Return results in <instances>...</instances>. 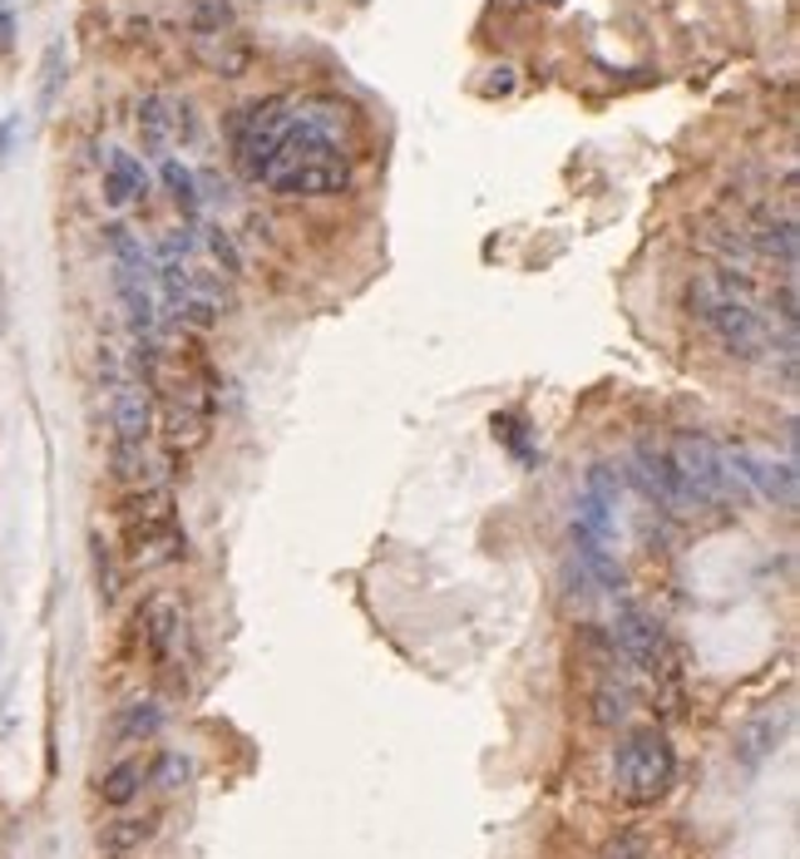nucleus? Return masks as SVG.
<instances>
[{
  "instance_id": "obj_25",
  "label": "nucleus",
  "mask_w": 800,
  "mask_h": 859,
  "mask_svg": "<svg viewBox=\"0 0 800 859\" xmlns=\"http://www.w3.org/2000/svg\"><path fill=\"white\" fill-rule=\"evenodd\" d=\"M583 494H593V500H603V504L618 509V494H623V484H618V474L608 470V464H593V470H588V490Z\"/></svg>"
},
{
  "instance_id": "obj_11",
  "label": "nucleus",
  "mask_w": 800,
  "mask_h": 859,
  "mask_svg": "<svg viewBox=\"0 0 800 859\" xmlns=\"http://www.w3.org/2000/svg\"><path fill=\"white\" fill-rule=\"evenodd\" d=\"M139 632H144V652H149V662H173L178 642H183V612H178L173 598H164V593H154L149 603L139 608Z\"/></svg>"
},
{
  "instance_id": "obj_26",
  "label": "nucleus",
  "mask_w": 800,
  "mask_h": 859,
  "mask_svg": "<svg viewBox=\"0 0 800 859\" xmlns=\"http://www.w3.org/2000/svg\"><path fill=\"white\" fill-rule=\"evenodd\" d=\"M15 45V10H10V0H0V55Z\"/></svg>"
},
{
  "instance_id": "obj_4",
  "label": "nucleus",
  "mask_w": 800,
  "mask_h": 859,
  "mask_svg": "<svg viewBox=\"0 0 800 859\" xmlns=\"http://www.w3.org/2000/svg\"><path fill=\"white\" fill-rule=\"evenodd\" d=\"M677 781V751L657 726H638L618 741L613 786L628 805H657Z\"/></svg>"
},
{
  "instance_id": "obj_1",
  "label": "nucleus",
  "mask_w": 800,
  "mask_h": 859,
  "mask_svg": "<svg viewBox=\"0 0 800 859\" xmlns=\"http://www.w3.org/2000/svg\"><path fill=\"white\" fill-rule=\"evenodd\" d=\"M687 306H692V316L702 322V332H707L726 356L761 360L766 352H771L776 326L761 316L756 296L731 292L717 272H697V277L687 282Z\"/></svg>"
},
{
  "instance_id": "obj_20",
  "label": "nucleus",
  "mask_w": 800,
  "mask_h": 859,
  "mask_svg": "<svg viewBox=\"0 0 800 859\" xmlns=\"http://www.w3.org/2000/svg\"><path fill=\"white\" fill-rule=\"evenodd\" d=\"M233 25H238L233 0H193V10H188V30L198 35V45L233 35Z\"/></svg>"
},
{
  "instance_id": "obj_10",
  "label": "nucleus",
  "mask_w": 800,
  "mask_h": 859,
  "mask_svg": "<svg viewBox=\"0 0 800 859\" xmlns=\"http://www.w3.org/2000/svg\"><path fill=\"white\" fill-rule=\"evenodd\" d=\"M154 193V174L129 154V148H109L104 158V203L109 208H139Z\"/></svg>"
},
{
  "instance_id": "obj_2",
  "label": "nucleus",
  "mask_w": 800,
  "mask_h": 859,
  "mask_svg": "<svg viewBox=\"0 0 800 859\" xmlns=\"http://www.w3.org/2000/svg\"><path fill=\"white\" fill-rule=\"evenodd\" d=\"M119 528H124V554L134 568H159L178 564L188 554L183 524H178L173 484H139L119 500Z\"/></svg>"
},
{
  "instance_id": "obj_16",
  "label": "nucleus",
  "mask_w": 800,
  "mask_h": 859,
  "mask_svg": "<svg viewBox=\"0 0 800 859\" xmlns=\"http://www.w3.org/2000/svg\"><path fill=\"white\" fill-rule=\"evenodd\" d=\"M154 830H159V815H119V820H109L99 830V850L104 855H134L154 840Z\"/></svg>"
},
{
  "instance_id": "obj_21",
  "label": "nucleus",
  "mask_w": 800,
  "mask_h": 859,
  "mask_svg": "<svg viewBox=\"0 0 800 859\" xmlns=\"http://www.w3.org/2000/svg\"><path fill=\"white\" fill-rule=\"evenodd\" d=\"M164 726V706L159 702H134L124 706L119 721H114V741H154Z\"/></svg>"
},
{
  "instance_id": "obj_28",
  "label": "nucleus",
  "mask_w": 800,
  "mask_h": 859,
  "mask_svg": "<svg viewBox=\"0 0 800 859\" xmlns=\"http://www.w3.org/2000/svg\"><path fill=\"white\" fill-rule=\"evenodd\" d=\"M638 855H642V840H638V835H623L618 845H608L603 859H638Z\"/></svg>"
},
{
  "instance_id": "obj_13",
  "label": "nucleus",
  "mask_w": 800,
  "mask_h": 859,
  "mask_svg": "<svg viewBox=\"0 0 800 859\" xmlns=\"http://www.w3.org/2000/svg\"><path fill=\"white\" fill-rule=\"evenodd\" d=\"M134 124H139V139L149 154H168V144H173V94H144L139 104H134Z\"/></svg>"
},
{
  "instance_id": "obj_6",
  "label": "nucleus",
  "mask_w": 800,
  "mask_h": 859,
  "mask_svg": "<svg viewBox=\"0 0 800 859\" xmlns=\"http://www.w3.org/2000/svg\"><path fill=\"white\" fill-rule=\"evenodd\" d=\"M633 484L662 509V514H672V518H692L702 509V500L687 490V480H682L677 460H672L662 444H638V454H633Z\"/></svg>"
},
{
  "instance_id": "obj_15",
  "label": "nucleus",
  "mask_w": 800,
  "mask_h": 859,
  "mask_svg": "<svg viewBox=\"0 0 800 859\" xmlns=\"http://www.w3.org/2000/svg\"><path fill=\"white\" fill-rule=\"evenodd\" d=\"M786 726H791V712H766V716H756L751 726L741 731V741H736V761L741 766H761L766 756H771L776 746H781V736H786Z\"/></svg>"
},
{
  "instance_id": "obj_27",
  "label": "nucleus",
  "mask_w": 800,
  "mask_h": 859,
  "mask_svg": "<svg viewBox=\"0 0 800 859\" xmlns=\"http://www.w3.org/2000/svg\"><path fill=\"white\" fill-rule=\"evenodd\" d=\"M15 134H20V114L0 119V164H6V158H10V148H15Z\"/></svg>"
},
{
  "instance_id": "obj_18",
  "label": "nucleus",
  "mask_w": 800,
  "mask_h": 859,
  "mask_svg": "<svg viewBox=\"0 0 800 859\" xmlns=\"http://www.w3.org/2000/svg\"><path fill=\"white\" fill-rule=\"evenodd\" d=\"M109 470L124 490H139V484H159L154 480V454L149 444H129V440H109Z\"/></svg>"
},
{
  "instance_id": "obj_3",
  "label": "nucleus",
  "mask_w": 800,
  "mask_h": 859,
  "mask_svg": "<svg viewBox=\"0 0 800 859\" xmlns=\"http://www.w3.org/2000/svg\"><path fill=\"white\" fill-rule=\"evenodd\" d=\"M292 109H297V99H287V94H267V99H252L242 104V109L228 114V144H233V164L238 174L248 178V184H262V178L272 174V164H277V144L282 134H287L292 124Z\"/></svg>"
},
{
  "instance_id": "obj_9",
  "label": "nucleus",
  "mask_w": 800,
  "mask_h": 859,
  "mask_svg": "<svg viewBox=\"0 0 800 859\" xmlns=\"http://www.w3.org/2000/svg\"><path fill=\"white\" fill-rule=\"evenodd\" d=\"M731 460V470L741 474V484L751 494H761V500H771L776 509H796L800 500V474H796V460H766V454L756 450H731L726 454Z\"/></svg>"
},
{
  "instance_id": "obj_5",
  "label": "nucleus",
  "mask_w": 800,
  "mask_h": 859,
  "mask_svg": "<svg viewBox=\"0 0 800 859\" xmlns=\"http://www.w3.org/2000/svg\"><path fill=\"white\" fill-rule=\"evenodd\" d=\"M672 460H677V470H682V480H687V490L702 500V509H712V504H746L751 500V490L741 484V474L731 470V460H726V450L717 440H707V434H677L672 440Z\"/></svg>"
},
{
  "instance_id": "obj_22",
  "label": "nucleus",
  "mask_w": 800,
  "mask_h": 859,
  "mask_svg": "<svg viewBox=\"0 0 800 859\" xmlns=\"http://www.w3.org/2000/svg\"><path fill=\"white\" fill-rule=\"evenodd\" d=\"M60 84H65V45H50L45 60H40V109H50V104L60 99Z\"/></svg>"
},
{
  "instance_id": "obj_24",
  "label": "nucleus",
  "mask_w": 800,
  "mask_h": 859,
  "mask_svg": "<svg viewBox=\"0 0 800 859\" xmlns=\"http://www.w3.org/2000/svg\"><path fill=\"white\" fill-rule=\"evenodd\" d=\"M94 573H99V598L104 603L119 598V564H114V554H109L104 538H94Z\"/></svg>"
},
{
  "instance_id": "obj_19",
  "label": "nucleus",
  "mask_w": 800,
  "mask_h": 859,
  "mask_svg": "<svg viewBox=\"0 0 800 859\" xmlns=\"http://www.w3.org/2000/svg\"><path fill=\"white\" fill-rule=\"evenodd\" d=\"M198 252H208L213 272H223L228 282H238V277H242V252H238L233 232H228L223 222H203V228H198Z\"/></svg>"
},
{
  "instance_id": "obj_17",
  "label": "nucleus",
  "mask_w": 800,
  "mask_h": 859,
  "mask_svg": "<svg viewBox=\"0 0 800 859\" xmlns=\"http://www.w3.org/2000/svg\"><path fill=\"white\" fill-rule=\"evenodd\" d=\"M144 781H149V766H144L139 756L114 761V766L99 776V800H104V805H114V810H124V805H129L134 795L144 790Z\"/></svg>"
},
{
  "instance_id": "obj_14",
  "label": "nucleus",
  "mask_w": 800,
  "mask_h": 859,
  "mask_svg": "<svg viewBox=\"0 0 800 859\" xmlns=\"http://www.w3.org/2000/svg\"><path fill=\"white\" fill-rule=\"evenodd\" d=\"M159 184H164L168 203H173L188 222H198V213H203V193H198V174L183 164V158H173V154L159 158Z\"/></svg>"
},
{
  "instance_id": "obj_30",
  "label": "nucleus",
  "mask_w": 800,
  "mask_h": 859,
  "mask_svg": "<svg viewBox=\"0 0 800 859\" xmlns=\"http://www.w3.org/2000/svg\"><path fill=\"white\" fill-rule=\"evenodd\" d=\"M514 90V70H494V80H490V94H509Z\"/></svg>"
},
{
  "instance_id": "obj_12",
  "label": "nucleus",
  "mask_w": 800,
  "mask_h": 859,
  "mask_svg": "<svg viewBox=\"0 0 800 859\" xmlns=\"http://www.w3.org/2000/svg\"><path fill=\"white\" fill-rule=\"evenodd\" d=\"M746 242H751V258L781 262V272L791 277L796 258H800V238H796V218L791 213H761L756 222H746Z\"/></svg>"
},
{
  "instance_id": "obj_23",
  "label": "nucleus",
  "mask_w": 800,
  "mask_h": 859,
  "mask_svg": "<svg viewBox=\"0 0 800 859\" xmlns=\"http://www.w3.org/2000/svg\"><path fill=\"white\" fill-rule=\"evenodd\" d=\"M598 721H603V726H618V721H628V712H633V692H628V687H618V682H603L598 687Z\"/></svg>"
},
{
  "instance_id": "obj_29",
  "label": "nucleus",
  "mask_w": 800,
  "mask_h": 859,
  "mask_svg": "<svg viewBox=\"0 0 800 859\" xmlns=\"http://www.w3.org/2000/svg\"><path fill=\"white\" fill-rule=\"evenodd\" d=\"M178 771L188 776V766H183V761H178V756H164V761H159V771H154V781H159V786H173V781H178Z\"/></svg>"
},
{
  "instance_id": "obj_8",
  "label": "nucleus",
  "mask_w": 800,
  "mask_h": 859,
  "mask_svg": "<svg viewBox=\"0 0 800 859\" xmlns=\"http://www.w3.org/2000/svg\"><path fill=\"white\" fill-rule=\"evenodd\" d=\"M267 193L277 198H336L351 188L346 158H307V164H277L267 174Z\"/></svg>"
},
{
  "instance_id": "obj_7",
  "label": "nucleus",
  "mask_w": 800,
  "mask_h": 859,
  "mask_svg": "<svg viewBox=\"0 0 800 859\" xmlns=\"http://www.w3.org/2000/svg\"><path fill=\"white\" fill-rule=\"evenodd\" d=\"M613 647L628 657V662L638 667V672L648 677H662L672 667L667 657V638H662L657 618H652L642 603H618V618H613Z\"/></svg>"
}]
</instances>
